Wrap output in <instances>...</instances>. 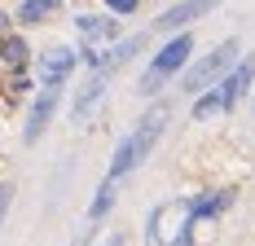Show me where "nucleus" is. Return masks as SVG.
<instances>
[{"label": "nucleus", "mask_w": 255, "mask_h": 246, "mask_svg": "<svg viewBox=\"0 0 255 246\" xmlns=\"http://www.w3.org/2000/svg\"><path fill=\"white\" fill-rule=\"evenodd\" d=\"M106 9L124 18V13H136V9H141V0H106Z\"/></svg>", "instance_id": "nucleus-15"}, {"label": "nucleus", "mask_w": 255, "mask_h": 246, "mask_svg": "<svg viewBox=\"0 0 255 246\" xmlns=\"http://www.w3.org/2000/svg\"><path fill=\"white\" fill-rule=\"evenodd\" d=\"M216 4H220V0H176L172 9H163V13L154 18L150 31H163V35H172V31H189V26L198 22V18H207Z\"/></svg>", "instance_id": "nucleus-6"}, {"label": "nucleus", "mask_w": 255, "mask_h": 246, "mask_svg": "<svg viewBox=\"0 0 255 246\" xmlns=\"http://www.w3.org/2000/svg\"><path fill=\"white\" fill-rule=\"evenodd\" d=\"M238 57H242V40H238V35L220 40V44H216V49L207 53V57H198L194 66H185V71H180V93L198 97L203 88H211V84H216L220 75L229 71L233 62H238Z\"/></svg>", "instance_id": "nucleus-3"}, {"label": "nucleus", "mask_w": 255, "mask_h": 246, "mask_svg": "<svg viewBox=\"0 0 255 246\" xmlns=\"http://www.w3.org/2000/svg\"><path fill=\"white\" fill-rule=\"evenodd\" d=\"M9 202H13V185H0V229H4V216H9Z\"/></svg>", "instance_id": "nucleus-16"}, {"label": "nucleus", "mask_w": 255, "mask_h": 246, "mask_svg": "<svg viewBox=\"0 0 255 246\" xmlns=\"http://www.w3.org/2000/svg\"><path fill=\"white\" fill-rule=\"evenodd\" d=\"M163 127H167V106H150V110L141 115V123L128 132V141L115 149V158H110V167H106V180H124L128 172H136V167L150 158V149L158 145Z\"/></svg>", "instance_id": "nucleus-1"}, {"label": "nucleus", "mask_w": 255, "mask_h": 246, "mask_svg": "<svg viewBox=\"0 0 255 246\" xmlns=\"http://www.w3.org/2000/svg\"><path fill=\"white\" fill-rule=\"evenodd\" d=\"M189 53H194V35H189V31H172V40L154 53L150 66L141 71V93H145V97H154L167 79H176V75L189 66Z\"/></svg>", "instance_id": "nucleus-2"}, {"label": "nucleus", "mask_w": 255, "mask_h": 246, "mask_svg": "<svg viewBox=\"0 0 255 246\" xmlns=\"http://www.w3.org/2000/svg\"><path fill=\"white\" fill-rule=\"evenodd\" d=\"M255 84V53H247V57H238L229 71L216 79V93H220V110H233L238 101H242V93Z\"/></svg>", "instance_id": "nucleus-5"}, {"label": "nucleus", "mask_w": 255, "mask_h": 246, "mask_svg": "<svg viewBox=\"0 0 255 246\" xmlns=\"http://www.w3.org/2000/svg\"><path fill=\"white\" fill-rule=\"evenodd\" d=\"M57 9H62V0H22L18 22H22V26H35V22H44L49 13H57Z\"/></svg>", "instance_id": "nucleus-12"}, {"label": "nucleus", "mask_w": 255, "mask_h": 246, "mask_svg": "<svg viewBox=\"0 0 255 246\" xmlns=\"http://www.w3.org/2000/svg\"><path fill=\"white\" fill-rule=\"evenodd\" d=\"M110 207H115V180H102V189H97L93 207H88V220H102Z\"/></svg>", "instance_id": "nucleus-13"}, {"label": "nucleus", "mask_w": 255, "mask_h": 246, "mask_svg": "<svg viewBox=\"0 0 255 246\" xmlns=\"http://www.w3.org/2000/svg\"><path fill=\"white\" fill-rule=\"evenodd\" d=\"M57 106H62V84H40V97L31 101V110H26V127H22V141H26V145H35V141L49 132Z\"/></svg>", "instance_id": "nucleus-4"}, {"label": "nucleus", "mask_w": 255, "mask_h": 246, "mask_svg": "<svg viewBox=\"0 0 255 246\" xmlns=\"http://www.w3.org/2000/svg\"><path fill=\"white\" fill-rule=\"evenodd\" d=\"M0 62L9 66V71H26L31 66V44H26L22 35H0Z\"/></svg>", "instance_id": "nucleus-10"}, {"label": "nucleus", "mask_w": 255, "mask_h": 246, "mask_svg": "<svg viewBox=\"0 0 255 246\" xmlns=\"http://www.w3.org/2000/svg\"><path fill=\"white\" fill-rule=\"evenodd\" d=\"M75 66H79V53H71V49H49L44 57H40L35 79H40V84H62V88H66V79H71Z\"/></svg>", "instance_id": "nucleus-8"}, {"label": "nucleus", "mask_w": 255, "mask_h": 246, "mask_svg": "<svg viewBox=\"0 0 255 246\" xmlns=\"http://www.w3.org/2000/svg\"><path fill=\"white\" fill-rule=\"evenodd\" d=\"M0 35H4V13H0Z\"/></svg>", "instance_id": "nucleus-17"}, {"label": "nucleus", "mask_w": 255, "mask_h": 246, "mask_svg": "<svg viewBox=\"0 0 255 246\" xmlns=\"http://www.w3.org/2000/svg\"><path fill=\"white\" fill-rule=\"evenodd\" d=\"M75 26H79V35L84 40H110L119 26H115V18H97V13H84V18H75Z\"/></svg>", "instance_id": "nucleus-11"}, {"label": "nucleus", "mask_w": 255, "mask_h": 246, "mask_svg": "<svg viewBox=\"0 0 255 246\" xmlns=\"http://www.w3.org/2000/svg\"><path fill=\"white\" fill-rule=\"evenodd\" d=\"M106 93H110V71L97 66V71L88 75V84L75 93V101H71V119H88V115H93V106H97Z\"/></svg>", "instance_id": "nucleus-9"}, {"label": "nucleus", "mask_w": 255, "mask_h": 246, "mask_svg": "<svg viewBox=\"0 0 255 246\" xmlns=\"http://www.w3.org/2000/svg\"><path fill=\"white\" fill-rule=\"evenodd\" d=\"M211 115H220V93H216V88H211V93H198V97H194V119L203 123V119H211Z\"/></svg>", "instance_id": "nucleus-14"}, {"label": "nucleus", "mask_w": 255, "mask_h": 246, "mask_svg": "<svg viewBox=\"0 0 255 246\" xmlns=\"http://www.w3.org/2000/svg\"><path fill=\"white\" fill-rule=\"evenodd\" d=\"M145 44H150V31H132V35H124V40H119V44H110L106 53H97V57H93V71L102 66V71L115 75L119 66H128L136 53H145Z\"/></svg>", "instance_id": "nucleus-7"}]
</instances>
